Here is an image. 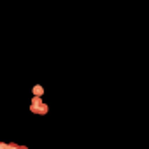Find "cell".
I'll use <instances>...</instances> for the list:
<instances>
[{
	"mask_svg": "<svg viewBox=\"0 0 149 149\" xmlns=\"http://www.w3.org/2000/svg\"><path fill=\"white\" fill-rule=\"evenodd\" d=\"M30 109H32V112H37V114H46V112H47V105H44L39 97H33Z\"/></svg>",
	"mask_w": 149,
	"mask_h": 149,
	"instance_id": "6da1fadb",
	"label": "cell"
},
{
	"mask_svg": "<svg viewBox=\"0 0 149 149\" xmlns=\"http://www.w3.org/2000/svg\"><path fill=\"white\" fill-rule=\"evenodd\" d=\"M2 149H25V147H19V146H9V144H2Z\"/></svg>",
	"mask_w": 149,
	"mask_h": 149,
	"instance_id": "7a4b0ae2",
	"label": "cell"
}]
</instances>
